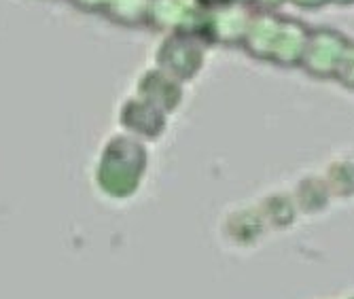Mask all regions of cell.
<instances>
[{
    "instance_id": "obj_7",
    "label": "cell",
    "mask_w": 354,
    "mask_h": 299,
    "mask_svg": "<svg viewBox=\"0 0 354 299\" xmlns=\"http://www.w3.org/2000/svg\"><path fill=\"white\" fill-rule=\"evenodd\" d=\"M248 3L257 9V11H276L278 7H282L288 0H248Z\"/></svg>"
},
{
    "instance_id": "obj_8",
    "label": "cell",
    "mask_w": 354,
    "mask_h": 299,
    "mask_svg": "<svg viewBox=\"0 0 354 299\" xmlns=\"http://www.w3.org/2000/svg\"><path fill=\"white\" fill-rule=\"evenodd\" d=\"M288 3L299 7V9H306V11H316L320 7L329 5V0H288Z\"/></svg>"
},
{
    "instance_id": "obj_10",
    "label": "cell",
    "mask_w": 354,
    "mask_h": 299,
    "mask_svg": "<svg viewBox=\"0 0 354 299\" xmlns=\"http://www.w3.org/2000/svg\"><path fill=\"white\" fill-rule=\"evenodd\" d=\"M198 3L206 9H216L223 5H232V3H236V0H198Z\"/></svg>"
},
{
    "instance_id": "obj_11",
    "label": "cell",
    "mask_w": 354,
    "mask_h": 299,
    "mask_svg": "<svg viewBox=\"0 0 354 299\" xmlns=\"http://www.w3.org/2000/svg\"><path fill=\"white\" fill-rule=\"evenodd\" d=\"M329 5H339V7H350V5H354V0H329Z\"/></svg>"
},
{
    "instance_id": "obj_3",
    "label": "cell",
    "mask_w": 354,
    "mask_h": 299,
    "mask_svg": "<svg viewBox=\"0 0 354 299\" xmlns=\"http://www.w3.org/2000/svg\"><path fill=\"white\" fill-rule=\"evenodd\" d=\"M206 47L208 43L200 37L172 32L159 49V71L168 73L180 83L189 81L200 73L206 57Z\"/></svg>"
},
{
    "instance_id": "obj_5",
    "label": "cell",
    "mask_w": 354,
    "mask_h": 299,
    "mask_svg": "<svg viewBox=\"0 0 354 299\" xmlns=\"http://www.w3.org/2000/svg\"><path fill=\"white\" fill-rule=\"evenodd\" d=\"M153 0H109L106 13L111 19L127 24V26H140L149 24V11H151Z\"/></svg>"
},
{
    "instance_id": "obj_9",
    "label": "cell",
    "mask_w": 354,
    "mask_h": 299,
    "mask_svg": "<svg viewBox=\"0 0 354 299\" xmlns=\"http://www.w3.org/2000/svg\"><path fill=\"white\" fill-rule=\"evenodd\" d=\"M73 3H77L79 7L89 9V11H104L109 0H73Z\"/></svg>"
},
{
    "instance_id": "obj_6",
    "label": "cell",
    "mask_w": 354,
    "mask_h": 299,
    "mask_svg": "<svg viewBox=\"0 0 354 299\" xmlns=\"http://www.w3.org/2000/svg\"><path fill=\"white\" fill-rule=\"evenodd\" d=\"M333 81H337L342 87L354 91V41H348V47H346L339 64H337Z\"/></svg>"
},
{
    "instance_id": "obj_1",
    "label": "cell",
    "mask_w": 354,
    "mask_h": 299,
    "mask_svg": "<svg viewBox=\"0 0 354 299\" xmlns=\"http://www.w3.org/2000/svg\"><path fill=\"white\" fill-rule=\"evenodd\" d=\"M310 30L312 28L297 17H286L276 11H257L242 49L259 62L280 69H299Z\"/></svg>"
},
{
    "instance_id": "obj_4",
    "label": "cell",
    "mask_w": 354,
    "mask_h": 299,
    "mask_svg": "<svg viewBox=\"0 0 354 299\" xmlns=\"http://www.w3.org/2000/svg\"><path fill=\"white\" fill-rule=\"evenodd\" d=\"M254 13L257 9L248 0H236L232 5L210 9L208 43H218L225 47H242Z\"/></svg>"
},
{
    "instance_id": "obj_12",
    "label": "cell",
    "mask_w": 354,
    "mask_h": 299,
    "mask_svg": "<svg viewBox=\"0 0 354 299\" xmlns=\"http://www.w3.org/2000/svg\"><path fill=\"white\" fill-rule=\"evenodd\" d=\"M348 299H354V297H348Z\"/></svg>"
},
{
    "instance_id": "obj_2",
    "label": "cell",
    "mask_w": 354,
    "mask_h": 299,
    "mask_svg": "<svg viewBox=\"0 0 354 299\" xmlns=\"http://www.w3.org/2000/svg\"><path fill=\"white\" fill-rule=\"evenodd\" d=\"M348 37L333 28H312L299 69L314 79H333L337 64L348 47Z\"/></svg>"
}]
</instances>
